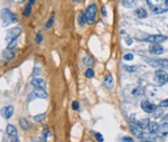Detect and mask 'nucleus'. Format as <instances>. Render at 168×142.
I'll return each mask as SVG.
<instances>
[{
    "label": "nucleus",
    "mask_w": 168,
    "mask_h": 142,
    "mask_svg": "<svg viewBox=\"0 0 168 142\" xmlns=\"http://www.w3.org/2000/svg\"><path fill=\"white\" fill-rule=\"evenodd\" d=\"M104 86H106V88H109V90H111L113 85H114V81H113V77H112L111 74H108L104 77Z\"/></svg>",
    "instance_id": "12"
},
{
    "label": "nucleus",
    "mask_w": 168,
    "mask_h": 142,
    "mask_svg": "<svg viewBox=\"0 0 168 142\" xmlns=\"http://www.w3.org/2000/svg\"><path fill=\"white\" fill-rule=\"evenodd\" d=\"M42 40H43V35H42V33H37V35H36V39H35V41H36V44H40L42 43Z\"/></svg>",
    "instance_id": "30"
},
{
    "label": "nucleus",
    "mask_w": 168,
    "mask_h": 142,
    "mask_svg": "<svg viewBox=\"0 0 168 142\" xmlns=\"http://www.w3.org/2000/svg\"><path fill=\"white\" fill-rule=\"evenodd\" d=\"M145 40L152 43V44H160L162 41L166 40V36H164V35H151V36L146 37Z\"/></svg>",
    "instance_id": "8"
},
{
    "label": "nucleus",
    "mask_w": 168,
    "mask_h": 142,
    "mask_svg": "<svg viewBox=\"0 0 168 142\" xmlns=\"http://www.w3.org/2000/svg\"><path fill=\"white\" fill-rule=\"evenodd\" d=\"M158 134L160 136H165L168 134V123H164L159 126V129H158V132H157Z\"/></svg>",
    "instance_id": "16"
},
{
    "label": "nucleus",
    "mask_w": 168,
    "mask_h": 142,
    "mask_svg": "<svg viewBox=\"0 0 168 142\" xmlns=\"http://www.w3.org/2000/svg\"><path fill=\"white\" fill-rule=\"evenodd\" d=\"M123 68H124L127 72H129V73H134L136 69H137L136 66H123Z\"/></svg>",
    "instance_id": "28"
},
{
    "label": "nucleus",
    "mask_w": 168,
    "mask_h": 142,
    "mask_svg": "<svg viewBox=\"0 0 168 142\" xmlns=\"http://www.w3.org/2000/svg\"><path fill=\"white\" fill-rule=\"evenodd\" d=\"M151 11L155 14H164L168 11V0H147Z\"/></svg>",
    "instance_id": "1"
},
{
    "label": "nucleus",
    "mask_w": 168,
    "mask_h": 142,
    "mask_svg": "<svg viewBox=\"0 0 168 142\" xmlns=\"http://www.w3.org/2000/svg\"><path fill=\"white\" fill-rule=\"evenodd\" d=\"M122 5L127 8H131V7H134L137 5V0H123Z\"/></svg>",
    "instance_id": "24"
},
{
    "label": "nucleus",
    "mask_w": 168,
    "mask_h": 142,
    "mask_svg": "<svg viewBox=\"0 0 168 142\" xmlns=\"http://www.w3.org/2000/svg\"><path fill=\"white\" fill-rule=\"evenodd\" d=\"M96 5L95 4H91L86 10H85V17H86V21L89 24H93L95 21V18H96Z\"/></svg>",
    "instance_id": "3"
},
{
    "label": "nucleus",
    "mask_w": 168,
    "mask_h": 142,
    "mask_svg": "<svg viewBox=\"0 0 168 142\" xmlns=\"http://www.w3.org/2000/svg\"><path fill=\"white\" fill-rule=\"evenodd\" d=\"M85 76L89 77V78L93 77V76H94V71H93L92 68H88V69L85 71Z\"/></svg>",
    "instance_id": "27"
},
{
    "label": "nucleus",
    "mask_w": 168,
    "mask_h": 142,
    "mask_svg": "<svg viewBox=\"0 0 168 142\" xmlns=\"http://www.w3.org/2000/svg\"><path fill=\"white\" fill-rule=\"evenodd\" d=\"M44 116H45V113L44 114H38V115H36V116L34 118V120H35L36 122H38V121H42V120L44 119Z\"/></svg>",
    "instance_id": "34"
},
{
    "label": "nucleus",
    "mask_w": 168,
    "mask_h": 142,
    "mask_svg": "<svg viewBox=\"0 0 168 142\" xmlns=\"http://www.w3.org/2000/svg\"><path fill=\"white\" fill-rule=\"evenodd\" d=\"M12 113H14V106L12 105H8V106H5L1 110V115L5 118V119H10L12 116Z\"/></svg>",
    "instance_id": "9"
},
{
    "label": "nucleus",
    "mask_w": 168,
    "mask_h": 142,
    "mask_svg": "<svg viewBox=\"0 0 168 142\" xmlns=\"http://www.w3.org/2000/svg\"><path fill=\"white\" fill-rule=\"evenodd\" d=\"M72 108H74V110H78V108H80V104H78V101H74V102L72 103Z\"/></svg>",
    "instance_id": "38"
},
{
    "label": "nucleus",
    "mask_w": 168,
    "mask_h": 142,
    "mask_svg": "<svg viewBox=\"0 0 168 142\" xmlns=\"http://www.w3.org/2000/svg\"><path fill=\"white\" fill-rule=\"evenodd\" d=\"M19 125L22 126V130H28V129L30 128V123H29L28 120L25 119V118H22V119L19 120Z\"/></svg>",
    "instance_id": "18"
},
{
    "label": "nucleus",
    "mask_w": 168,
    "mask_h": 142,
    "mask_svg": "<svg viewBox=\"0 0 168 142\" xmlns=\"http://www.w3.org/2000/svg\"><path fill=\"white\" fill-rule=\"evenodd\" d=\"M160 106L162 108H168V98H166V100H164V101L160 102Z\"/></svg>",
    "instance_id": "37"
},
{
    "label": "nucleus",
    "mask_w": 168,
    "mask_h": 142,
    "mask_svg": "<svg viewBox=\"0 0 168 142\" xmlns=\"http://www.w3.org/2000/svg\"><path fill=\"white\" fill-rule=\"evenodd\" d=\"M162 114V110H159V108H156V110H155V118H160Z\"/></svg>",
    "instance_id": "35"
},
{
    "label": "nucleus",
    "mask_w": 168,
    "mask_h": 142,
    "mask_svg": "<svg viewBox=\"0 0 168 142\" xmlns=\"http://www.w3.org/2000/svg\"><path fill=\"white\" fill-rule=\"evenodd\" d=\"M39 74V69L37 67L36 68H34V73H33V75L34 76H36V75H38Z\"/></svg>",
    "instance_id": "39"
},
{
    "label": "nucleus",
    "mask_w": 168,
    "mask_h": 142,
    "mask_svg": "<svg viewBox=\"0 0 168 142\" xmlns=\"http://www.w3.org/2000/svg\"><path fill=\"white\" fill-rule=\"evenodd\" d=\"M102 15H103V16H106V7H102Z\"/></svg>",
    "instance_id": "40"
},
{
    "label": "nucleus",
    "mask_w": 168,
    "mask_h": 142,
    "mask_svg": "<svg viewBox=\"0 0 168 142\" xmlns=\"http://www.w3.org/2000/svg\"><path fill=\"white\" fill-rule=\"evenodd\" d=\"M22 34V29L19 27H15V28H11L7 31V35H6V41L7 43H10L12 40H16L19 36Z\"/></svg>",
    "instance_id": "4"
},
{
    "label": "nucleus",
    "mask_w": 168,
    "mask_h": 142,
    "mask_svg": "<svg viewBox=\"0 0 168 142\" xmlns=\"http://www.w3.org/2000/svg\"><path fill=\"white\" fill-rule=\"evenodd\" d=\"M17 45V39L16 40H12V41H10V43H8V45H7V48L8 49H14L15 47H16Z\"/></svg>",
    "instance_id": "29"
},
{
    "label": "nucleus",
    "mask_w": 168,
    "mask_h": 142,
    "mask_svg": "<svg viewBox=\"0 0 168 142\" xmlns=\"http://www.w3.org/2000/svg\"><path fill=\"white\" fill-rule=\"evenodd\" d=\"M83 64L86 65V66H92V65L94 64V59L92 58V56L88 55V56H85L83 58Z\"/></svg>",
    "instance_id": "22"
},
{
    "label": "nucleus",
    "mask_w": 168,
    "mask_h": 142,
    "mask_svg": "<svg viewBox=\"0 0 168 142\" xmlns=\"http://www.w3.org/2000/svg\"><path fill=\"white\" fill-rule=\"evenodd\" d=\"M131 43H132V39H130V38H127V44H128V45H130Z\"/></svg>",
    "instance_id": "41"
},
{
    "label": "nucleus",
    "mask_w": 168,
    "mask_h": 142,
    "mask_svg": "<svg viewBox=\"0 0 168 142\" xmlns=\"http://www.w3.org/2000/svg\"><path fill=\"white\" fill-rule=\"evenodd\" d=\"M4 142H6L5 140H4ZM7 142H19V139H18V136H9V140Z\"/></svg>",
    "instance_id": "33"
},
{
    "label": "nucleus",
    "mask_w": 168,
    "mask_h": 142,
    "mask_svg": "<svg viewBox=\"0 0 168 142\" xmlns=\"http://www.w3.org/2000/svg\"><path fill=\"white\" fill-rule=\"evenodd\" d=\"M34 2H35V0H29L27 4V6H26V8H25V10H24V15L25 16H29L30 15V12H32V7H33Z\"/></svg>",
    "instance_id": "19"
},
{
    "label": "nucleus",
    "mask_w": 168,
    "mask_h": 142,
    "mask_svg": "<svg viewBox=\"0 0 168 142\" xmlns=\"http://www.w3.org/2000/svg\"><path fill=\"white\" fill-rule=\"evenodd\" d=\"M45 81L43 78H34L32 81V85L35 86L36 88H44L45 87Z\"/></svg>",
    "instance_id": "14"
},
{
    "label": "nucleus",
    "mask_w": 168,
    "mask_h": 142,
    "mask_svg": "<svg viewBox=\"0 0 168 142\" xmlns=\"http://www.w3.org/2000/svg\"><path fill=\"white\" fill-rule=\"evenodd\" d=\"M123 59H124V61H132V59H134V55H132V54H126V55L123 56Z\"/></svg>",
    "instance_id": "32"
},
{
    "label": "nucleus",
    "mask_w": 168,
    "mask_h": 142,
    "mask_svg": "<svg viewBox=\"0 0 168 142\" xmlns=\"http://www.w3.org/2000/svg\"><path fill=\"white\" fill-rule=\"evenodd\" d=\"M158 129H159V125L157 124L156 122H150L149 125H148V130H149L150 133H157Z\"/></svg>",
    "instance_id": "20"
},
{
    "label": "nucleus",
    "mask_w": 168,
    "mask_h": 142,
    "mask_svg": "<svg viewBox=\"0 0 168 142\" xmlns=\"http://www.w3.org/2000/svg\"><path fill=\"white\" fill-rule=\"evenodd\" d=\"M6 133H7V136H17V129L16 126H14L12 124H8L6 126Z\"/></svg>",
    "instance_id": "13"
},
{
    "label": "nucleus",
    "mask_w": 168,
    "mask_h": 142,
    "mask_svg": "<svg viewBox=\"0 0 168 142\" xmlns=\"http://www.w3.org/2000/svg\"><path fill=\"white\" fill-rule=\"evenodd\" d=\"M17 21V16L11 11L9 8H4L1 10V23L4 27H7L11 24Z\"/></svg>",
    "instance_id": "2"
},
{
    "label": "nucleus",
    "mask_w": 168,
    "mask_h": 142,
    "mask_svg": "<svg viewBox=\"0 0 168 142\" xmlns=\"http://www.w3.org/2000/svg\"><path fill=\"white\" fill-rule=\"evenodd\" d=\"M94 136H95V139H96L99 142H103V136H101V133L96 132V133H94Z\"/></svg>",
    "instance_id": "31"
},
{
    "label": "nucleus",
    "mask_w": 168,
    "mask_h": 142,
    "mask_svg": "<svg viewBox=\"0 0 168 142\" xmlns=\"http://www.w3.org/2000/svg\"><path fill=\"white\" fill-rule=\"evenodd\" d=\"M155 80L159 85H164L168 82V74L162 69H157L155 72Z\"/></svg>",
    "instance_id": "5"
},
{
    "label": "nucleus",
    "mask_w": 168,
    "mask_h": 142,
    "mask_svg": "<svg viewBox=\"0 0 168 142\" xmlns=\"http://www.w3.org/2000/svg\"><path fill=\"white\" fill-rule=\"evenodd\" d=\"M53 23H54V15H52V16H50V18L48 19V21L46 23V25H45V29H50V27H52Z\"/></svg>",
    "instance_id": "26"
},
{
    "label": "nucleus",
    "mask_w": 168,
    "mask_h": 142,
    "mask_svg": "<svg viewBox=\"0 0 168 142\" xmlns=\"http://www.w3.org/2000/svg\"><path fill=\"white\" fill-rule=\"evenodd\" d=\"M78 1H80V0H73V2H78Z\"/></svg>",
    "instance_id": "42"
},
{
    "label": "nucleus",
    "mask_w": 168,
    "mask_h": 142,
    "mask_svg": "<svg viewBox=\"0 0 168 142\" xmlns=\"http://www.w3.org/2000/svg\"><path fill=\"white\" fill-rule=\"evenodd\" d=\"M148 51H149L150 54H154V55H160V54L164 53V48L159 45H151L149 46Z\"/></svg>",
    "instance_id": "11"
},
{
    "label": "nucleus",
    "mask_w": 168,
    "mask_h": 142,
    "mask_svg": "<svg viewBox=\"0 0 168 142\" xmlns=\"http://www.w3.org/2000/svg\"><path fill=\"white\" fill-rule=\"evenodd\" d=\"M136 16L138 18H146L147 17V11H146L144 8H139V9H137L136 10Z\"/></svg>",
    "instance_id": "23"
},
{
    "label": "nucleus",
    "mask_w": 168,
    "mask_h": 142,
    "mask_svg": "<svg viewBox=\"0 0 168 142\" xmlns=\"http://www.w3.org/2000/svg\"><path fill=\"white\" fill-rule=\"evenodd\" d=\"M142 142H151V141H148V140H145V141H142Z\"/></svg>",
    "instance_id": "43"
},
{
    "label": "nucleus",
    "mask_w": 168,
    "mask_h": 142,
    "mask_svg": "<svg viewBox=\"0 0 168 142\" xmlns=\"http://www.w3.org/2000/svg\"><path fill=\"white\" fill-rule=\"evenodd\" d=\"M149 123H150L149 119H142V120H140V121H138L137 124H138V126H139L140 129H147Z\"/></svg>",
    "instance_id": "21"
},
{
    "label": "nucleus",
    "mask_w": 168,
    "mask_h": 142,
    "mask_svg": "<svg viewBox=\"0 0 168 142\" xmlns=\"http://www.w3.org/2000/svg\"><path fill=\"white\" fill-rule=\"evenodd\" d=\"M141 108L145 111L146 113H154L155 110L157 108V106L154 103H150L149 101L145 100V101L141 102Z\"/></svg>",
    "instance_id": "7"
},
{
    "label": "nucleus",
    "mask_w": 168,
    "mask_h": 142,
    "mask_svg": "<svg viewBox=\"0 0 168 142\" xmlns=\"http://www.w3.org/2000/svg\"><path fill=\"white\" fill-rule=\"evenodd\" d=\"M15 51L14 49H8V48H6L5 51H4V57H5L6 59H11V58H14L15 57Z\"/></svg>",
    "instance_id": "17"
},
{
    "label": "nucleus",
    "mask_w": 168,
    "mask_h": 142,
    "mask_svg": "<svg viewBox=\"0 0 168 142\" xmlns=\"http://www.w3.org/2000/svg\"><path fill=\"white\" fill-rule=\"evenodd\" d=\"M78 21V24H80L81 26H84V24L88 23V21H86V17H85V14H84V12H81V14H80Z\"/></svg>",
    "instance_id": "25"
},
{
    "label": "nucleus",
    "mask_w": 168,
    "mask_h": 142,
    "mask_svg": "<svg viewBox=\"0 0 168 142\" xmlns=\"http://www.w3.org/2000/svg\"><path fill=\"white\" fill-rule=\"evenodd\" d=\"M130 130H131V132L134 133V136H137V138H139V139H142L145 136V133L142 132V129H140L138 125L131 124L130 125Z\"/></svg>",
    "instance_id": "10"
},
{
    "label": "nucleus",
    "mask_w": 168,
    "mask_h": 142,
    "mask_svg": "<svg viewBox=\"0 0 168 142\" xmlns=\"http://www.w3.org/2000/svg\"><path fill=\"white\" fill-rule=\"evenodd\" d=\"M146 61L149 63L151 66H156V67H165V66H168L167 64H164V61H156V59H146Z\"/></svg>",
    "instance_id": "15"
},
{
    "label": "nucleus",
    "mask_w": 168,
    "mask_h": 142,
    "mask_svg": "<svg viewBox=\"0 0 168 142\" xmlns=\"http://www.w3.org/2000/svg\"><path fill=\"white\" fill-rule=\"evenodd\" d=\"M47 96H48V94L44 88H36V90H34V92L29 94L28 101H32L34 98H47Z\"/></svg>",
    "instance_id": "6"
},
{
    "label": "nucleus",
    "mask_w": 168,
    "mask_h": 142,
    "mask_svg": "<svg viewBox=\"0 0 168 142\" xmlns=\"http://www.w3.org/2000/svg\"><path fill=\"white\" fill-rule=\"evenodd\" d=\"M121 141L122 142H134L132 140V138H129V136H123L122 139H121Z\"/></svg>",
    "instance_id": "36"
}]
</instances>
